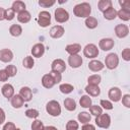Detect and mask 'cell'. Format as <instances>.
I'll use <instances>...</instances> for the list:
<instances>
[{"label":"cell","instance_id":"6da1fadb","mask_svg":"<svg viewBox=\"0 0 130 130\" xmlns=\"http://www.w3.org/2000/svg\"><path fill=\"white\" fill-rule=\"evenodd\" d=\"M73 13L77 17H89L91 13V6L87 2H82L74 6L73 8Z\"/></svg>","mask_w":130,"mask_h":130},{"label":"cell","instance_id":"7a4b0ae2","mask_svg":"<svg viewBox=\"0 0 130 130\" xmlns=\"http://www.w3.org/2000/svg\"><path fill=\"white\" fill-rule=\"evenodd\" d=\"M46 111L49 115H51L53 117H58L61 114V106L57 101L52 100L47 104Z\"/></svg>","mask_w":130,"mask_h":130},{"label":"cell","instance_id":"3957f363","mask_svg":"<svg viewBox=\"0 0 130 130\" xmlns=\"http://www.w3.org/2000/svg\"><path fill=\"white\" fill-rule=\"evenodd\" d=\"M119 64V57L115 53H110L109 55L106 56L105 58V65L108 69L113 70L115 69Z\"/></svg>","mask_w":130,"mask_h":130},{"label":"cell","instance_id":"277c9868","mask_svg":"<svg viewBox=\"0 0 130 130\" xmlns=\"http://www.w3.org/2000/svg\"><path fill=\"white\" fill-rule=\"evenodd\" d=\"M95 125L100 128L107 129L111 125V117L108 114H101L98 117H95Z\"/></svg>","mask_w":130,"mask_h":130},{"label":"cell","instance_id":"5b68a950","mask_svg":"<svg viewBox=\"0 0 130 130\" xmlns=\"http://www.w3.org/2000/svg\"><path fill=\"white\" fill-rule=\"evenodd\" d=\"M83 55L86 58H95L99 55V49L94 44H87L83 49Z\"/></svg>","mask_w":130,"mask_h":130},{"label":"cell","instance_id":"8992f818","mask_svg":"<svg viewBox=\"0 0 130 130\" xmlns=\"http://www.w3.org/2000/svg\"><path fill=\"white\" fill-rule=\"evenodd\" d=\"M38 23L42 27H47L51 24V14L48 11H41L38 15Z\"/></svg>","mask_w":130,"mask_h":130},{"label":"cell","instance_id":"52a82bcc","mask_svg":"<svg viewBox=\"0 0 130 130\" xmlns=\"http://www.w3.org/2000/svg\"><path fill=\"white\" fill-rule=\"evenodd\" d=\"M55 19H56L57 22H60V23L66 22L69 19V13H68V11L65 10L62 7L57 8L55 10Z\"/></svg>","mask_w":130,"mask_h":130},{"label":"cell","instance_id":"ba28073f","mask_svg":"<svg viewBox=\"0 0 130 130\" xmlns=\"http://www.w3.org/2000/svg\"><path fill=\"white\" fill-rule=\"evenodd\" d=\"M66 69V64L62 59H55L51 64V70L55 72L62 73Z\"/></svg>","mask_w":130,"mask_h":130},{"label":"cell","instance_id":"9c48e42d","mask_svg":"<svg viewBox=\"0 0 130 130\" xmlns=\"http://www.w3.org/2000/svg\"><path fill=\"white\" fill-rule=\"evenodd\" d=\"M114 45H115V42L111 38H105L99 42V47L103 51H110L114 47Z\"/></svg>","mask_w":130,"mask_h":130},{"label":"cell","instance_id":"30bf717a","mask_svg":"<svg viewBox=\"0 0 130 130\" xmlns=\"http://www.w3.org/2000/svg\"><path fill=\"white\" fill-rule=\"evenodd\" d=\"M108 96L110 98V100L112 102L117 103L122 98V91H121V89L119 87H116V86L115 87H112V88H110V90L108 92Z\"/></svg>","mask_w":130,"mask_h":130},{"label":"cell","instance_id":"8fae6325","mask_svg":"<svg viewBox=\"0 0 130 130\" xmlns=\"http://www.w3.org/2000/svg\"><path fill=\"white\" fill-rule=\"evenodd\" d=\"M115 34L120 39L125 38L129 34V28H128V26L126 24H117L115 26Z\"/></svg>","mask_w":130,"mask_h":130},{"label":"cell","instance_id":"7c38bea8","mask_svg":"<svg viewBox=\"0 0 130 130\" xmlns=\"http://www.w3.org/2000/svg\"><path fill=\"white\" fill-rule=\"evenodd\" d=\"M65 32V29L62 25H54L50 29V37L53 39H59L61 38Z\"/></svg>","mask_w":130,"mask_h":130},{"label":"cell","instance_id":"4fadbf2b","mask_svg":"<svg viewBox=\"0 0 130 130\" xmlns=\"http://www.w3.org/2000/svg\"><path fill=\"white\" fill-rule=\"evenodd\" d=\"M82 58L79 55H70L68 58V64L72 68H78L82 64Z\"/></svg>","mask_w":130,"mask_h":130},{"label":"cell","instance_id":"5bb4252c","mask_svg":"<svg viewBox=\"0 0 130 130\" xmlns=\"http://www.w3.org/2000/svg\"><path fill=\"white\" fill-rule=\"evenodd\" d=\"M45 53V46L42 43H38L32 46L31 48V55L36 58H40L44 55Z\"/></svg>","mask_w":130,"mask_h":130},{"label":"cell","instance_id":"9a60e30c","mask_svg":"<svg viewBox=\"0 0 130 130\" xmlns=\"http://www.w3.org/2000/svg\"><path fill=\"white\" fill-rule=\"evenodd\" d=\"M13 59V53L9 49H2L0 51V60L4 63H8Z\"/></svg>","mask_w":130,"mask_h":130},{"label":"cell","instance_id":"2e32d148","mask_svg":"<svg viewBox=\"0 0 130 130\" xmlns=\"http://www.w3.org/2000/svg\"><path fill=\"white\" fill-rule=\"evenodd\" d=\"M1 92H2V94H3L6 99L10 100V99L14 95V87H13L11 84L6 83V84H4V85L2 86Z\"/></svg>","mask_w":130,"mask_h":130},{"label":"cell","instance_id":"e0dca14e","mask_svg":"<svg viewBox=\"0 0 130 130\" xmlns=\"http://www.w3.org/2000/svg\"><path fill=\"white\" fill-rule=\"evenodd\" d=\"M19 95L23 99L24 102H29L32 98V91L28 86H23L19 90Z\"/></svg>","mask_w":130,"mask_h":130},{"label":"cell","instance_id":"ac0fdd59","mask_svg":"<svg viewBox=\"0 0 130 130\" xmlns=\"http://www.w3.org/2000/svg\"><path fill=\"white\" fill-rule=\"evenodd\" d=\"M105 67V65L103 64V62L99 61V60H91L88 63V69L91 70L92 72H99L101 70H103Z\"/></svg>","mask_w":130,"mask_h":130},{"label":"cell","instance_id":"d6986e66","mask_svg":"<svg viewBox=\"0 0 130 130\" xmlns=\"http://www.w3.org/2000/svg\"><path fill=\"white\" fill-rule=\"evenodd\" d=\"M10 103H11V106L15 109H19L23 106L24 104V101L23 99L19 95V94H14L11 99H10Z\"/></svg>","mask_w":130,"mask_h":130},{"label":"cell","instance_id":"ffe728a7","mask_svg":"<svg viewBox=\"0 0 130 130\" xmlns=\"http://www.w3.org/2000/svg\"><path fill=\"white\" fill-rule=\"evenodd\" d=\"M65 50L70 55H78V53L81 51V46L79 44H69L66 46Z\"/></svg>","mask_w":130,"mask_h":130},{"label":"cell","instance_id":"44dd1931","mask_svg":"<svg viewBox=\"0 0 130 130\" xmlns=\"http://www.w3.org/2000/svg\"><path fill=\"white\" fill-rule=\"evenodd\" d=\"M42 84L46 88H52L56 83H55L54 79L52 78V76L50 74H45L42 77Z\"/></svg>","mask_w":130,"mask_h":130},{"label":"cell","instance_id":"7402d4cb","mask_svg":"<svg viewBox=\"0 0 130 130\" xmlns=\"http://www.w3.org/2000/svg\"><path fill=\"white\" fill-rule=\"evenodd\" d=\"M11 9L14 11V12H17V13H20L22 11L25 10V3L23 1H20V0H16L12 3V6H11Z\"/></svg>","mask_w":130,"mask_h":130},{"label":"cell","instance_id":"603a6c76","mask_svg":"<svg viewBox=\"0 0 130 130\" xmlns=\"http://www.w3.org/2000/svg\"><path fill=\"white\" fill-rule=\"evenodd\" d=\"M85 91L91 96H98L101 93V88L99 87V85H90V84H88L85 87Z\"/></svg>","mask_w":130,"mask_h":130},{"label":"cell","instance_id":"cb8c5ba5","mask_svg":"<svg viewBox=\"0 0 130 130\" xmlns=\"http://www.w3.org/2000/svg\"><path fill=\"white\" fill-rule=\"evenodd\" d=\"M30 18H31V15L27 10H24V11L18 13V15H17V20L20 23H27L30 20Z\"/></svg>","mask_w":130,"mask_h":130},{"label":"cell","instance_id":"d4e9b609","mask_svg":"<svg viewBox=\"0 0 130 130\" xmlns=\"http://www.w3.org/2000/svg\"><path fill=\"white\" fill-rule=\"evenodd\" d=\"M77 119H78V121H79L80 123H82V124H87V123H89L90 120H91V115H90L89 113H87V112H80V113L78 114V116H77Z\"/></svg>","mask_w":130,"mask_h":130},{"label":"cell","instance_id":"484cf974","mask_svg":"<svg viewBox=\"0 0 130 130\" xmlns=\"http://www.w3.org/2000/svg\"><path fill=\"white\" fill-rule=\"evenodd\" d=\"M112 1L111 0H100L98 3V8L100 11L105 12L107 9H109L110 7H112Z\"/></svg>","mask_w":130,"mask_h":130},{"label":"cell","instance_id":"4316f807","mask_svg":"<svg viewBox=\"0 0 130 130\" xmlns=\"http://www.w3.org/2000/svg\"><path fill=\"white\" fill-rule=\"evenodd\" d=\"M116 16H117V10L113 6L110 7L109 9H107L104 12V17L106 19H108V20H113V19L116 18Z\"/></svg>","mask_w":130,"mask_h":130},{"label":"cell","instance_id":"83f0119b","mask_svg":"<svg viewBox=\"0 0 130 130\" xmlns=\"http://www.w3.org/2000/svg\"><path fill=\"white\" fill-rule=\"evenodd\" d=\"M64 107L66 110H68L70 112L74 111L76 109V102L71 98H67L64 100Z\"/></svg>","mask_w":130,"mask_h":130},{"label":"cell","instance_id":"f1b7e54d","mask_svg":"<svg viewBox=\"0 0 130 130\" xmlns=\"http://www.w3.org/2000/svg\"><path fill=\"white\" fill-rule=\"evenodd\" d=\"M9 32L13 37H19L22 32V27L19 24H12L9 27Z\"/></svg>","mask_w":130,"mask_h":130},{"label":"cell","instance_id":"f546056e","mask_svg":"<svg viewBox=\"0 0 130 130\" xmlns=\"http://www.w3.org/2000/svg\"><path fill=\"white\" fill-rule=\"evenodd\" d=\"M117 16H119V18L124 21H128L130 19V10L121 8L119 11H117Z\"/></svg>","mask_w":130,"mask_h":130},{"label":"cell","instance_id":"4dcf8cb0","mask_svg":"<svg viewBox=\"0 0 130 130\" xmlns=\"http://www.w3.org/2000/svg\"><path fill=\"white\" fill-rule=\"evenodd\" d=\"M85 25L87 28H90V29L95 28L98 26V19L92 16H89V17L85 18Z\"/></svg>","mask_w":130,"mask_h":130},{"label":"cell","instance_id":"1f68e13d","mask_svg":"<svg viewBox=\"0 0 130 130\" xmlns=\"http://www.w3.org/2000/svg\"><path fill=\"white\" fill-rule=\"evenodd\" d=\"M101 80H102V77H101V75H99V74L90 75V76L87 78V82H88V84H90V85H99L100 82H101Z\"/></svg>","mask_w":130,"mask_h":130},{"label":"cell","instance_id":"d6a6232c","mask_svg":"<svg viewBox=\"0 0 130 130\" xmlns=\"http://www.w3.org/2000/svg\"><path fill=\"white\" fill-rule=\"evenodd\" d=\"M59 89H60V91H61L62 93L68 94V93H70V92L73 91L74 87H73V85H71V84H69V83H63V84H60Z\"/></svg>","mask_w":130,"mask_h":130},{"label":"cell","instance_id":"836d02e7","mask_svg":"<svg viewBox=\"0 0 130 130\" xmlns=\"http://www.w3.org/2000/svg\"><path fill=\"white\" fill-rule=\"evenodd\" d=\"M79 104L82 108H89L91 106V99L88 95H81L79 100Z\"/></svg>","mask_w":130,"mask_h":130},{"label":"cell","instance_id":"e575fe53","mask_svg":"<svg viewBox=\"0 0 130 130\" xmlns=\"http://www.w3.org/2000/svg\"><path fill=\"white\" fill-rule=\"evenodd\" d=\"M22 65L23 67H25L26 69H31L35 65V61H34V58L31 56H26L23 61H22Z\"/></svg>","mask_w":130,"mask_h":130},{"label":"cell","instance_id":"d590c367","mask_svg":"<svg viewBox=\"0 0 130 130\" xmlns=\"http://www.w3.org/2000/svg\"><path fill=\"white\" fill-rule=\"evenodd\" d=\"M89 112H90L91 115L98 117L99 115H101V114L103 113V109H102V107L94 105V106H90V107H89Z\"/></svg>","mask_w":130,"mask_h":130},{"label":"cell","instance_id":"8d00e7d4","mask_svg":"<svg viewBox=\"0 0 130 130\" xmlns=\"http://www.w3.org/2000/svg\"><path fill=\"white\" fill-rule=\"evenodd\" d=\"M25 116L27 117V118H30V119H36V118H38L39 117V111L38 110H36V109H27L26 111H25Z\"/></svg>","mask_w":130,"mask_h":130},{"label":"cell","instance_id":"74e56055","mask_svg":"<svg viewBox=\"0 0 130 130\" xmlns=\"http://www.w3.org/2000/svg\"><path fill=\"white\" fill-rule=\"evenodd\" d=\"M79 124L75 120H69L66 124V130H78Z\"/></svg>","mask_w":130,"mask_h":130},{"label":"cell","instance_id":"f35d334b","mask_svg":"<svg viewBox=\"0 0 130 130\" xmlns=\"http://www.w3.org/2000/svg\"><path fill=\"white\" fill-rule=\"evenodd\" d=\"M45 126L41 120H35L31 123V130H44Z\"/></svg>","mask_w":130,"mask_h":130},{"label":"cell","instance_id":"ab89813d","mask_svg":"<svg viewBox=\"0 0 130 130\" xmlns=\"http://www.w3.org/2000/svg\"><path fill=\"white\" fill-rule=\"evenodd\" d=\"M5 70H6V72L8 73V76H9V77H13V76H15L16 73H17V68H16L14 65H7L6 68H5Z\"/></svg>","mask_w":130,"mask_h":130},{"label":"cell","instance_id":"60d3db41","mask_svg":"<svg viewBox=\"0 0 130 130\" xmlns=\"http://www.w3.org/2000/svg\"><path fill=\"white\" fill-rule=\"evenodd\" d=\"M55 2H56L55 0H40V1H39V5L42 6V7L47 8V7L53 6V5L55 4Z\"/></svg>","mask_w":130,"mask_h":130},{"label":"cell","instance_id":"b9f144b4","mask_svg":"<svg viewBox=\"0 0 130 130\" xmlns=\"http://www.w3.org/2000/svg\"><path fill=\"white\" fill-rule=\"evenodd\" d=\"M49 74L52 76V78L54 79L55 83H59V82L61 81V79H62V75H61V73H59V72H55V71H52V70H51V72H50Z\"/></svg>","mask_w":130,"mask_h":130},{"label":"cell","instance_id":"7bdbcfd3","mask_svg":"<svg viewBox=\"0 0 130 130\" xmlns=\"http://www.w3.org/2000/svg\"><path fill=\"white\" fill-rule=\"evenodd\" d=\"M15 16V12L11 9V8H8V9H5V19L6 20H12Z\"/></svg>","mask_w":130,"mask_h":130},{"label":"cell","instance_id":"ee69618b","mask_svg":"<svg viewBox=\"0 0 130 130\" xmlns=\"http://www.w3.org/2000/svg\"><path fill=\"white\" fill-rule=\"evenodd\" d=\"M101 106L106 110H112L113 109V104L108 100H102L101 101Z\"/></svg>","mask_w":130,"mask_h":130},{"label":"cell","instance_id":"f6af8a7d","mask_svg":"<svg viewBox=\"0 0 130 130\" xmlns=\"http://www.w3.org/2000/svg\"><path fill=\"white\" fill-rule=\"evenodd\" d=\"M122 104L126 107V108H130V94H124L122 98Z\"/></svg>","mask_w":130,"mask_h":130},{"label":"cell","instance_id":"bcb514c9","mask_svg":"<svg viewBox=\"0 0 130 130\" xmlns=\"http://www.w3.org/2000/svg\"><path fill=\"white\" fill-rule=\"evenodd\" d=\"M122 58L125 61H130V49L126 48L122 51Z\"/></svg>","mask_w":130,"mask_h":130},{"label":"cell","instance_id":"7dc6e473","mask_svg":"<svg viewBox=\"0 0 130 130\" xmlns=\"http://www.w3.org/2000/svg\"><path fill=\"white\" fill-rule=\"evenodd\" d=\"M119 4L121 5V7L123 9L130 10V1L129 0H120L119 1Z\"/></svg>","mask_w":130,"mask_h":130},{"label":"cell","instance_id":"c3c4849f","mask_svg":"<svg viewBox=\"0 0 130 130\" xmlns=\"http://www.w3.org/2000/svg\"><path fill=\"white\" fill-rule=\"evenodd\" d=\"M8 73L6 72L5 69H1L0 70V81H6L8 79Z\"/></svg>","mask_w":130,"mask_h":130},{"label":"cell","instance_id":"681fc988","mask_svg":"<svg viewBox=\"0 0 130 130\" xmlns=\"http://www.w3.org/2000/svg\"><path fill=\"white\" fill-rule=\"evenodd\" d=\"M15 129H16V127H15V125L12 122H7L3 126V129L2 130H15Z\"/></svg>","mask_w":130,"mask_h":130},{"label":"cell","instance_id":"f907efd6","mask_svg":"<svg viewBox=\"0 0 130 130\" xmlns=\"http://www.w3.org/2000/svg\"><path fill=\"white\" fill-rule=\"evenodd\" d=\"M81 130H95V127H94V125L87 123V124H84L81 127Z\"/></svg>","mask_w":130,"mask_h":130},{"label":"cell","instance_id":"816d5d0a","mask_svg":"<svg viewBox=\"0 0 130 130\" xmlns=\"http://www.w3.org/2000/svg\"><path fill=\"white\" fill-rule=\"evenodd\" d=\"M5 119H6V116H5V112L3 111V109L0 108V125L3 124L5 122Z\"/></svg>","mask_w":130,"mask_h":130},{"label":"cell","instance_id":"f5cc1de1","mask_svg":"<svg viewBox=\"0 0 130 130\" xmlns=\"http://www.w3.org/2000/svg\"><path fill=\"white\" fill-rule=\"evenodd\" d=\"M5 19V9L0 7V21Z\"/></svg>","mask_w":130,"mask_h":130},{"label":"cell","instance_id":"db71d44e","mask_svg":"<svg viewBox=\"0 0 130 130\" xmlns=\"http://www.w3.org/2000/svg\"><path fill=\"white\" fill-rule=\"evenodd\" d=\"M44 130H58L55 126H45Z\"/></svg>","mask_w":130,"mask_h":130},{"label":"cell","instance_id":"11a10c76","mask_svg":"<svg viewBox=\"0 0 130 130\" xmlns=\"http://www.w3.org/2000/svg\"><path fill=\"white\" fill-rule=\"evenodd\" d=\"M15 130H20V129H19V128H16V129H15Z\"/></svg>","mask_w":130,"mask_h":130}]
</instances>
